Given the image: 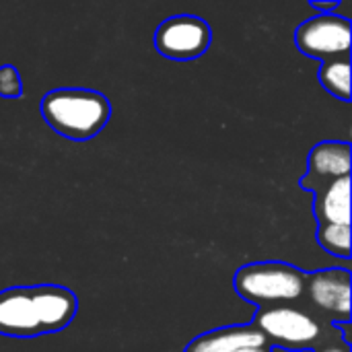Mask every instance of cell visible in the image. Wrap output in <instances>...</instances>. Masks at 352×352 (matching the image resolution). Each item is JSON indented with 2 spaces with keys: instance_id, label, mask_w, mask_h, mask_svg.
Returning a JSON list of instances; mask_svg holds the SVG:
<instances>
[{
  "instance_id": "1",
  "label": "cell",
  "mask_w": 352,
  "mask_h": 352,
  "mask_svg": "<svg viewBox=\"0 0 352 352\" xmlns=\"http://www.w3.org/2000/svg\"><path fill=\"white\" fill-rule=\"evenodd\" d=\"M76 316V295L56 285L0 291V334L31 338L64 330Z\"/></svg>"
},
{
  "instance_id": "2",
  "label": "cell",
  "mask_w": 352,
  "mask_h": 352,
  "mask_svg": "<svg viewBox=\"0 0 352 352\" xmlns=\"http://www.w3.org/2000/svg\"><path fill=\"white\" fill-rule=\"evenodd\" d=\"M254 326L266 336L270 346L285 351H316L326 344L344 342L340 328L326 322L307 305L260 307Z\"/></svg>"
},
{
  "instance_id": "3",
  "label": "cell",
  "mask_w": 352,
  "mask_h": 352,
  "mask_svg": "<svg viewBox=\"0 0 352 352\" xmlns=\"http://www.w3.org/2000/svg\"><path fill=\"white\" fill-rule=\"evenodd\" d=\"M45 122L62 136L87 140L109 122L111 105L105 95L89 89H56L41 101Z\"/></svg>"
},
{
  "instance_id": "4",
  "label": "cell",
  "mask_w": 352,
  "mask_h": 352,
  "mask_svg": "<svg viewBox=\"0 0 352 352\" xmlns=\"http://www.w3.org/2000/svg\"><path fill=\"white\" fill-rule=\"evenodd\" d=\"M233 285L239 297L260 307L301 305L307 274L285 262H258L239 268Z\"/></svg>"
},
{
  "instance_id": "5",
  "label": "cell",
  "mask_w": 352,
  "mask_h": 352,
  "mask_svg": "<svg viewBox=\"0 0 352 352\" xmlns=\"http://www.w3.org/2000/svg\"><path fill=\"white\" fill-rule=\"evenodd\" d=\"M352 25L349 16L336 12H320L297 27L295 41L299 52L330 62L351 54Z\"/></svg>"
},
{
  "instance_id": "6",
  "label": "cell",
  "mask_w": 352,
  "mask_h": 352,
  "mask_svg": "<svg viewBox=\"0 0 352 352\" xmlns=\"http://www.w3.org/2000/svg\"><path fill=\"white\" fill-rule=\"evenodd\" d=\"M305 305L330 324L351 322V272L330 268L307 274Z\"/></svg>"
},
{
  "instance_id": "7",
  "label": "cell",
  "mask_w": 352,
  "mask_h": 352,
  "mask_svg": "<svg viewBox=\"0 0 352 352\" xmlns=\"http://www.w3.org/2000/svg\"><path fill=\"white\" fill-rule=\"evenodd\" d=\"M212 39V31L206 21L194 14H177L163 21L155 33V45L159 54L173 60H194L202 56Z\"/></svg>"
},
{
  "instance_id": "8",
  "label": "cell",
  "mask_w": 352,
  "mask_h": 352,
  "mask_svg": "<svg viewBox=\"0 0 352 352\" xmlns=\"http://www.w3.org/2000/svg\"><path fill=\"white\" fill-rule=\"evenodd\" d=\"M351 175V144L326 140L311 148L309 171L301 179V188L318 192L334 179Z\"/></svg>"
},
{
  "instance_id": "9",
  "label": "cell",
  "mask_w": 352,
  "mask_h": 352,
  "mask_svg": "<svg viewBox=\"0 0 352 352\" xmlns=\"http://www.w3.org/2000/svg\"><path fill=\"white\" fill-rule=\"evenodd\" d=\"M250 346H270L266 336L254 326H227L194 338L184 352H237Z\"/></svg>"
},
{
  "instance_id": "10",
  "label": "cell",
  "mask_w": 352,
  "mask_h": 352,
  "mask_svg": "<svg viewBox=\"0 0 352 352\" xmlns=\"http://www.w3.org/2000/svg\"><path fill=\"white\" fill-rule=\"evenodd\" d=\"M316 217L320 225H351V175L316 192Z\"/></svg>"
},
{
  "instance_id": "11",
  "label": "cell",
  "mask_w": 352,
  "mask_h": 352,
  "mask_svg": "<svg viewBox=\"0 0 352 352\" xmlns=\"http://www.w3.org/2000/svg\"><path fill=\"white\" fill-rule=\"evenodd\" d=\"M320 82L336 99L351 101V58L324 62L320 68Z\"/></svg>"
},
{
  "instance_id": "12",
  "label": "cell",
  "mask_w": 352,
  "mask_h": 352,
  "mask_svg": "<svg viewBox=\"0 0 352 352\" xmlns=\"http://www.w3.org/2000/svg\"><path fill=\"white\" fill-rule=\"evenodd\" d=\"M318 241L326 252L351 258V225H320Z\"/></svg>"
},
{
  "instance_id": "13",
  "label": "cell",
  "mask_w": 352,
  "mask_h": 352,
  "mask_svg": "<svg viewBox=\"0 0 352 352\" xmlns=\"http://www.w3.org/2000/svg\"><path fill=\"white\" fill-rule=\"evenodd\" d=\"M0 95L2 97H19L21 95V76L14 66H0Z\"/></svg>"
},
{
  "instance_id": "14",
  "label": "cell",
  "mask_w": 352,
  "mask_h": 352,
  "mask_svg": "<svg viewBox=\"0 0 352 352\" xmlns=\"http://www.w3.org/2000/svg\"><path fill=\"white\" fill-rule=\"evenodd\" d=\"M314 352H351V346L346 342H334V344H326L322 349H316Z\"/></svg>"
},
{
  "instance_id": "15",
  "label": "cell",
  "mask_w": 352,
  "mask_h": 352,
  "mask_svg": "<svg viewBox=\"0 0 352 352\" xmlns=\"http://www.w3.org/2000/svg\"><path fill=\"white\" fill-rule=\"evenodd\" d=\"M314 6L316 8H322V10H326L328 12V8H336L338 6V2L334 0V2H314Z\"/></svg>"
},
{
  "instance_id": "16",
  "label": "cell",
  "mask_w": 352,
  "mask_h": 352,
  "mask_svg": "<svg viewBox=\"0 0 352 352\" xmlns=\"http://www.w3.org/2000/svg\"><path fill=\"white\" fill-rule=\"evenodd\" d=\"M237 352H272V346H250V349H241Z\"/></svg>"
},
{
  "instance_id": "17",
  "label": "cell",
  "mask_w": 352,
  "mask_h": 352,
  "mask_svg": "<svg viewBox=\"0 0 352 352\" xmlns=\"http://www.w3.org/2000/svg\"><path fill=\"white\" fill-rule=\"evenodd\" d=\"M272 352H311V351H285V349H276V346H274Z\"/></svg>"
}]
</instances>
